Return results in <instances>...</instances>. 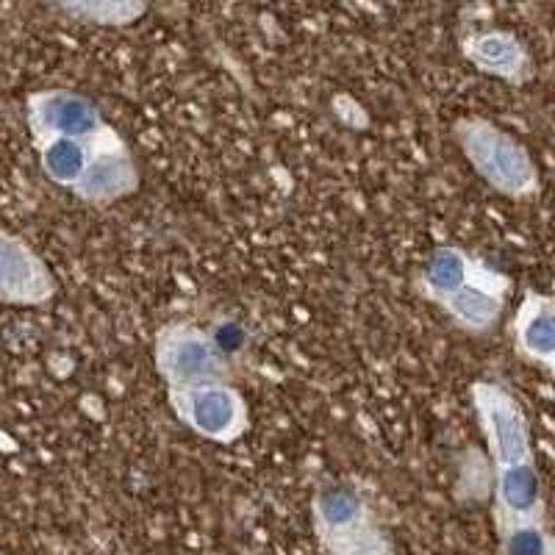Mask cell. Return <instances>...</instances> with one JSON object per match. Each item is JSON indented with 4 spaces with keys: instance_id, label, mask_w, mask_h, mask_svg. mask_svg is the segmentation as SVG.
I'll list each match as a JSON object with an SVG mask.
<instances>
[{
    "instance_id": "12",
    "label": "cell",
    "mask_w": 555,
    "mask_h": 555,
    "mask_svg": "<svg viewBox=\"0 0 555 555\" xmlns=\"http://www.w3.org/2000/svg\"><path fill=\"white\" fill-rule=\"evenodd\" d=\"M464 56L475 69L494 76L505 83H522L533 76V64H530L525 44L514 34L505 31H480L469 34L464 39Z\"/></svg>"
},
{
    "instance_id": "4",
    "label": "cell",
    "mask_w": 555,
    "mask_h": 555,
    "mask_svg": "<svg viewBox=\"0 0 555 555\" xmlns=\"http://www.w3.org/2000/svg\"><path fill=\"white\" fill-rule=\"evenodd\" d=\"M469 403L494 469L533 461L530 420L512 389H505L498 380H475L469 389Z\"/></svg>"
},
{
    "instance_id": "11",
    "label": "cell",
    "mask_w": 555,
    "mask_h": 555,
    "mask_svg": "<svg viewBox=\"0 0 555 555\" xmlns=\"http://www.w3.org/2000/svg\"><path fill=\"white\" fill-rule=\"evenodd\" d=\"M494 517H498L500 530L514 528V525L544 522L542 480H539V469L533 461L498 467Z\"/></svg>"
},
{
    "instance_id": "1",
    "label": "cell",
    "mask_w": 555,
    "mask_h": 555,
    "mask_svg": "<svg viewBox=\"0 0 555 555\" xmlns=\"http://www.w3.org/2000/svg\"><path fill=\"white\" fill-rule=\"evenodd\" d=\"M453 139L475 176L498 195L528 201L542 186L539 167L528 147L514 133L494 126L492 120L464 117L453 126Z\"/></svg>"
},
{
    "instance_id": "7",
    "label": "cell",
    "mask_w": 555,
    "mask_h": 555,
    "mask_svg": "<svg viewBox=\"0 0 555 555\" xmlns=\"http://www.w3.org/2000/svg\"><path fill=\"white\" fill-rule=\"evenodd\" d=\"M56 275L23 236L0 225V304L37 309L56 297Z\"/></svg>"
},
{
    "instance_id": "9",
    "label": "cell",
    "mask_w": 555,
    "mask_h": 555,
    "mask_svg": "<svg viewBox=\"0 0 555 555\" xmlns=\"http://www.w3.org/2000/svg\"><path fill=\"white\" fill-rule=\"evenodd\" d=\"M126 145L122 137L112 122H103L98 131L87 133V137H39L34 139V151L39 158V170L44 178L62 190L73 192L78 181H81L83 170H87L98 156L114 151V147Z\"/></svg>"
},
{
    "instance_id": "2",
    "label": "cell",
    "mask_w": 555,
    "mask_h": 555,
    "mask_svg": "<svg viewBox=\"0 0 555 555\" xmlns=\"http://www.w3.org/2000/svg\"><path fill=\"white\" fill-rule=\"evenodd\" d=\"M172 414L195 436L215 444H234L250 428V409L240 389L228 378L201 380L167 389Z\"/></svg>"
},
{
    "instance_id": "13",
    "label": "cell",
    "mask_w": 555,
    "mask_h": 555,
    "mask_svg": "<svg viewBox=\"0 0 555 555\" xmlns=\"http://www.w3.org/2000/svg\"><path fill=\"white\" fill-rule=\"evenodd\" d=\"M473 253L464 250L459 245H439L428 256V264L423 267L420 278H416V292L428 300V304L439 306L448 300L455 289L464 286L473 267Z\"/></svg>"
},
{
    "instance_id": "5",
    "label": "cell",
    "mask_w": 555,
    "mask_h": 555,
    "mask_svg": "<svg viewBox=\"0 0 555 555\" xmlns=\"http://www.w3.org/2000/svg\"><path fill=\"white\" fill-rule=\"evenodd\" d=\"M153 364L167 389L228 378L220 345L190 322H170L158 331L153 341Z\"/></svg>"
},
{
    "instance_id": "3",
    "label": "cell",
    "mask_w": 555,
    "mask_h": 555,
    "mask_svg": "<svg viewBox=\"0 0 555 555\" xmlns=\"http://www.w3.org/2000/svg\"><path fill=\"white\" fill-rule=\"evenodd\" d=\"M317 537L328 555H391L366 500L353 486L331 483L314 500Z\"/></svg>"
},
{
    "instance_id": "14",
    "label": "cell",
    "mask_w": 555,
    "mask_h": 555,
    "mask_svg": "<svg viewBox=\"0 0 555 555\" xmlns=\"http://www.w3.org/2000/svg\"><path fill=\"white\" fill-rule=\"evenodd\" d=\"M69 17L103 28H126L147 12V0H56Z\"/></svg>"
},
{
    "instance_id": "15",
    "label": "cell",
    "mask_w": 555,
    "mask_h": 555,
    "mask_svg": "<svg viewBox=\"0 0 555 555\" xmlns=\"http://www.w3.org/2000/svg\"><path fill=\"white\" fill-rule=\"evenodd\" d=\"M500 539H503V555H553L544 522L514 525L500 530Z\"/></svg>"
},
{
    "instance_id": "10",
    "label": "cell",
    "mask_w": 555,
    "mask_h": 555,
    "mask_svg": "<svg viewBox=\"0 0 555 555\" xmlns=\"http://www.w3.org/2000/svg\"><path fill=\"white\" fill-rule=\"evenodd\" d=\"M514 353L528 364L539 366L542 373L555 370V311L553 297L547 292L525 289L522 300L514 309L508 322Z\"/></svg>"
},
{
    "instance_id": "6",
    "label": "cell",
    "mask_w": 555,
    "mask_h": 555,
    "mask_svg": "<svg viewBox=\"0 0 555 555\" xmlns=\"http://www.w3.org/2000/svg\"><path fill=\"white\" fill-rule=\"evenodd\" d=\"M508 297H512V278L475 256L464 286L442 300L439 309L459 331L469 336H483L500 322Z\"/></svg>"
},
{
    "instance_id": "8",
    "label": "cell",
    "mask_w": 555,
    "mask_h": 555,
    "mask_svg": "<svg viewBox=\"0 0 555 555\" xmlns=\"http://www.w3.org/2000/svg\"><path fill=\"white\" fill-rule=\"evenodd\" d=\"M26 122L31 139L39 137H87L98 131L103 122V112L92 98L81 95L76 89L51 87L37 89L26 101Z\"/></svg>"
}]
</instances>
